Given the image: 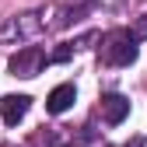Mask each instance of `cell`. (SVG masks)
<instances>
[{"mask_svg":"<svg viewBox=\"0 0 147 147\" xmlns=\"http://www.w3.org/2000/svg\"><path fill=\"white\" fill-rule=\"evenodd\" d=\"M70 53H74V42H63V49H56L49 56V63H63V60H70Z\"/></svg>","mask_w":147,"mask_h":147,"instance_id":"obj_6","label":"cell"},{"mask_svg":"<svg viewBox=\"0 0 147 147\" xmlns=\"http://www.w3.org/2000/svg\"><path fill=\"white\" fill-rule=\"evenodd\" d=\"M130 35H133V39H147V14H140V21L133 25V32H130Z\"/></svg>","mask_w":147,"mask_h":147,"instance_id":"obj_7","label":"cell"},{"mask_svg":"<svg viewBox=\"0 0 147 147\" xmlns=\"http://www.w3.org/2000/svg\"><path fill=\"white\" fill-rule=\"evenodd\" d=\"M28 109H32V98L28 95H4V98H0V116H4L7 126H18L28 116Z\"/></svg>","mask_w":147,"mask_h":147,"instance_id":"obj_4","label":"cell"},{"mask_svg":"<svg viewBox=\"0 0 147 147\" xmlns=\"http://www.w3.org/2000/svg\"><path fill=\"white\" fill-rule=\"evenodd\" d=\"M126 116H130V98H126V95H116V91L102 95V119L109 126H119Z\"/></svg>","mask_w":147,"mask_h":147,"instance_id":"obj_3","label":"cell"},{"mask_svg":"<svg viewBox=\"0 0 147 147\" xmlns=\"http://www.w3.org/2000/svg\"><path fill=\"white\" fill-rule=\"evenodd\" d=\"M74 102H77V88H74V84H60V88H53V91H49L46 109H49L53 116H63Z\"/></svg>","mask_w":147,"mask_h":147,"instance_id":"obj_5","label":"cell"},{"mask_svg":"<svg viewBox=\"0 0 147 147\" xmlns=\"http://www.w3.org/2000/svg\"><path fill=\"white\" fill-rule=\"evenodd\" d=\"M46 63H49V56L39 46H25V49H18L11 56V74H14V77H35Z\"/></svg>","mask_w":147,"mask_h":147,"instance_id":"obj_2","label":"cell"},{"mask_svg":"<svg viewBox=\"0 0 147 147\" xmlns=\"http://www.w3.org/2000/svg\"><path fill=\"white\" fill-rule=\"evenodd\" d=\"M126 147H147V137H133V140L126 144Z\"/></svg>","mask_w":147,"mask_h":147,"instance_id":"obj_8","label":"cell"},{"mask_svg":"<svg viewBox=\"0 0 147 147\" xmlns=\"http://www.w3.org/2000/svg\"><path fill=\"white\" fill-rule=\"evenodd\" d=\"M102 60L109 67H130L137 60V39L130 32H116V35H109V42L102 46Z\"/></svg>","mask_w":147,"mask_h":147,"instance_id":"obj_1","label":"cell"}]
</instances>
